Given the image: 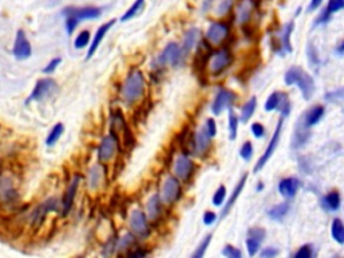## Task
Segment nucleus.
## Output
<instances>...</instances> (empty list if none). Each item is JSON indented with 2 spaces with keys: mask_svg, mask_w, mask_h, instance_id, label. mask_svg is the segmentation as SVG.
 Returning <instances> with one entry per match:
<instances>
[{
  "mask_svg": "<svg viewBox=\"0 0 344 258\" xmlns=\"http://www.w3.org/2000/svg\"><path fill=\"white\" fill-rule=\"evenodd\" d=\"M145 90V81L141 72H132L125 79V82L122 85V100L127 102L128 105L134 104L140 97L144 94Z\"/></svg>",
  "mask_w": 344,
  "mask_h": 258,
  "instance_id": "obj_1",
  "label": "nucleus"
},
{
  "mask_svg": "<svg viewBox=\"0 0 344 258\" xmlns=\"http://www.w3.org/2000/svg\"><path fill=\"white\" fill-rule=\"evenodd\" d=\"M285 84L287 85H299V89L304 95L306 100H309L315 92V82L308 73H306L301 68L293 66L285 73Z\"/></svg>",
  "mask_w": 344,
  "mask_h": 258,
  "instance_id": "obj_2",
  "label": "nucleus"
},
{
  "mask_svg": "<svg viewBox=\"0 0 344 258\" xmlns=\"http://www.w3.org/2000/svg\"><path fill=\"white\" fill-rule=\"evenodd\" d=\"M182 192V185L175 176H168L164 183L161 185L160 190V201L166 204H172L180 198Z\"/></svg>",
  "mask_w": 344,
  "mask_h": 258,
  "instance_id": "obj_3",
  "label": "nucleus"
},
{
  "mask_svg": "<svg viewBox=\"0 0 344 258\" xmlns=\"http://www.w3.org/2000/svg\"><path fill=\"white\" fill-rule=\"evenodd\" d=\"M182 50L179 47L178 43H168L166 46V49L161 51V54L155 61V66L161 68V66H166V65H171L175 66L178 65L180 59H182Z\"/></svg>",
  "mask_w": 344,
  "mask_h": 258,
  "instance_id": "obj_4",
  "label": "nucleus"
},
{
  "mask_svg": "<svg viewBox=\"0 0 344 258\" xmlns=\"http://www.w3.org/2000/svg\"><path fill=\"white\" fill-rule=\"evenodd\" d=\"M278 109L280 112L283 113V117H287L290 113V102L288 100V95L281 92H274L269 95V98L265 102V111L267 112H272Z\"/></svg>",
  "mask_w": 344,
  "mask_h": 258,
  "instance_id": "obj_5",
  "label": "nucleus"
},
{
  "mask_svg": "<svg viewBox=\"0 0 344 258\" xmlns=\"http://www.w3.org/2000/svg\"><path fill=\"white\" fill-rule=\"evenodd\" d=\"M57 90V82L53 78H42L35 84V88L28 97L27 102L42 101Z\"/></svg>",
  "mask_w": 344,
  "mask_h": 258,
  "instance_id": "obj_6",
  "label": "nucleus"
},
{
  "mask_svg": "<svg viewBox=\"0 0 344 258\" xmlns=\"http://www.w3.org/2000/svg\"><path fill=\"white\" fill-rule=\"evenodd\" d=\"M283 123H284V118H280V121L277 123V127H276V129H274V133H273L272 139L269 140V144H268L267 149H265L264 155L260 157V160H258L257 164H255L254 172H258L260 169L264 168V166L269 162V159L272 157V155L274 153V151H276L278 141H280V136H281V130H283Z\"/></svg>",
  "mask_w": 344,
  "mask_h": 258,
  "instance_id": "obj_7",
  "label": "nucleus"
},
{
  "mask_svg": "<svg viewBox=\"0 0 344 258\" xmlns=\"http://www.w3.org/2000/svg\"><path fill=\"white\" fill-rule=\"evenodd\" d=\"M231 62H233V56L230 54V51L223 49V50L215 53L214 55H211L210 62H209L210 72L214 75H217V74L222 73L225 69L229 68L231 65Z\"/></svg>",
  "mask_w": 344,
  "mask_h": 258,
  "instance_id": "obj_8",
  "label": "nucleus"
},
{
  "mask_svg": "<svg viewBox=\"0 0 344 258\" xmlns=\"http://www.w3.org/2000/svg\"><path fill=\"white\" fill-rule=\"evenodd\" d=\"M235 101V94H234L231 90L228 89H221L215 95V100L212 102V107H211V112L214 113L215 116L221 114V113L233 105V102Z\"/></svg>",
  "mask_w": 344,
  "mask_h": 258,
  "instance_id": "obj_9",
  "label": "nucleus"
},
{
  "mask_svg": "<svg viewBox=\"0 0 344 258\" xmlns=\"http://www.w3.org/2000/svg\"><path fill=\"white\" fill-rule=\"evenodd\" d=\"M195 166L192 163V160L190 159L187 155H180L176 157L175 160V166H173V172L178 176V179L187 182L191 178V175L194 174Z\"/></svg>",
  "mask_w": 344,
  "mask_h": 258,
  "instance_id": "obj_10",
  "label": "nucleus"
},
{
  "mask_svg": "<svg viewBox=\"0 0 344 258\" xmlns=\"http://www.w3.org/2000/svg\"><path fill=\"white\" fill-rule=\"evenodd\" d=\"M129 226L134 234L139 237H147L150 234V226L147 222V217L143 211L140 210H134L129 217Z\"/></svg>",
  "mask_w": 344,
  "mask_h": 258,
  "instance_id": "obj_11",
  "label": "nucleus"
},
{
  "mask_svg": "<svg viewBox=\"0 0 344 258\" xmlns=\"http://www.w3.org/2000/svg\"><path fill=\"white\" fill-rule=\"evenodd\" d=\"M63 15L66 17H73L79 20H86V19H96L101 15L100 8L96 7H82V8H74V7H67L63 10Z\"/></svg>",
  "mask_w": 344,
  "mask_h": 258,
  "instance_id": "obj_12",
  "label": "nucleus"
},
{
  "mask_svg": "<svg viewBox=\"0 0 344 258\" xmlns=\"http://www.w3.org/2000/svg\"><path fill=\"white\" fill-rule=\"evenodd\" d=\"M117 151V139L116 136L111 133L104 137V140L101 141V146L98 148V159L100 162H109L112 157L115 156Z\"/></svg>",
  "mask_w": 344,
  "mask_h": 258,
  "instance_id": "obj_13",
  "label": "nucleus"
},
{
  "mask_svg": "<svg viewBox=\"0 0 344 258\" xmlns=\"http://www.w3.org/2000/svg\"><path fill=\"white\" fill-rule=\"evenodd\" d=\"M229 35V27L226 24L219 22L211 23L210 27L207 28L206 33V38L210 40L211 43L214 45H219L221 42L226 39V37Z\"/></svg>",
  "mask_w": 344,
  "mask_h": 258,
  "instance_id": "obj_14",
  "label": "nucleus"
},
{
  "mask_svg": "<svg viewBox=\"0 0 344 258\" xmlns=\"http://www.w3.org/2000/svg\"><path fill=\"white\" fill-rule=\"evenodd\" d=\"M14 55L17 56L18 59H26L31 55V45L26 38L23 30H19L17 33V38L14 43Z\"/></svg>",
  "mask_w": 344,
  "mask_h": 258,
  "instance_id": "obj_15",
  "label": "nucleus"
},
{
  "mask_svg": "<svg viewBox=\"0 0 344 258\" xmlns=\"http://www.w3.org/2000/svg\"><path fill=\"white\" fill-rule=\"evenodd\" d=\"M18 192L12 184L11 179L1 178L0 179V203L3 204H11L17 201Z\"/></svg>",
  "mask_w": 344,
  "mask_h": 258,
  "instance_id": "obj_16",
  "label": "nucleus"
},
{
  "mask_svg": "<svg viewBox=\"0 0 344 258\" xmlns=\"http://www.w3.org/2000/svg\"><path fill=\"white\" fill-rule=\"evenodd\" d=\"M79 180H81V176H79V175H76V176L73 178L72 182H70V185H69V188H67L66 194H65V197H63V203H62V206H63L62 214H63V215H66V214L70 211V208H72L74 198H76V194H77L78 185H79Z\"/></svg>",
  "mask_w": 344,
  "mask_h": 258,
  "instance_id": "obj_17",
  "label": "nucleus"
},
{
  "mask_svg": "<svg viewBox=\"0 0 344 258\" xmlns=\"http://www.w3.org/2000/svg\"><path fill=\"white\" fill-rule=\"evenodd\" d=\"M300 185H301V183H300L299 179H296V178H287V179H283L278 183V191H280V194L284 198L290 199V198H294V195L297 194Z\"/></svg>",
  "mask_w": 344,
  "mask_h": 258,
  "instance_id": "obj_18",
  "label": "nucleus"
},
{
  "mask_svg": "<svg viewBox=\"0 0 344 258\" xmlns=\"http://www.w3.org/2000/svg\"><path fill=\"white\" fill-rule=\"evenodd\" d=\"M57 203H58L57 202V199L51 198V199H47L45 203L39 204L38 208H37L33 214V223L35 224V226H38V224L45 219L46 214L57 210V207H58V204H57Z\"/></svg>",
  "mask_w": 344,
  "mask_h": 258,
  "instance_id": "obj_19",
  "label": "nucleus"
},
{
  "mask_svg": "<svg viewBox=\"0 0 344 258\" xmlns=\"http://www.w3.org/2000/svg\"><path fill=\"white\" fill-rule=\"evenodd\" d=\"M115 23H116V19H112V20H109V22L105 23V24H102V26L97 30V33H96L95 35V39H93V42H92V45H90L89 47V51H88V56H86L88 59L93 56V54H95L96 50H97V47L100 46L101 40L104 39V37L106 35V33H108V31L115 26Z\"/></svg>",
  "mask_w": 344,
  "mask_h": 258,
  "instance_id": "obj_20",
  "label": "nucleus"
},
{
  "mask_svg": "<svg viewBox=\"0 0 344 258\" xmlns=\"http://www.w3.org/2000/svg\"><path fill=\"white\" fill-rule=\"evenodd\" d=\"M210 139L211 137L207 135L206 129H202L200 132L196 133V136H195L194 139V152L196 155L202 156V155H205L206 152L209 151V148H210L211 146Z\"/></svg>",
  "mask_w": 344,
  "mask_h": 258,
  "instance_id": "obj_21",
  "label": "nucleus"
},
{
  "mask_svg": "<svg viewBox=\"0 0 344 258\" xmlns=\"http://www.w3.org/2000/svg\"><path fill=\"white\" fill-rule=\"evenodd\" d=\"M251 11H253L251 0H241L238 3V6H237V11H235L238 23L245 24V23L249 22L250 17H251Z\"/></svg>",
  "mask_w": 344,
  "mask_h": 258,
  "instance_id": "obj_22",
  "label": "nucleus"
},
{
  "mask_svg": "<svg viewBox=\"0 0 344 258\" xmlns=\"http://www.w3.org/2000/svg\"><path fill=\"white\" fill-rule=\"evenodd\" d=\"M246 180H248V175L245 174L242 178H241V180L238 182V184L235 185V188H234V191H233V194H231V197L229 198V201H228V203H226V206L223 207V210H222V217L221 218H225L226 215L229 214V211L231 210V207L234 206V203H235V201L238 199V197H239V194L242 192V190H244V187H245V183H246Z\"/></svg>",
  "mask_w": 344,
  "mask_h": 258,
  "instance_id": "obj_23",
  "label": "nucleus"
},
{
  "mask_svg": "<svg viewBox=\"0 0 344 258\" xmlns=\"http://www.w3.org/2000/svg\"><path fill=\"white\" fill-rule=\"evenodd\" d=\"M198 39H199V30L198 28H191V30H189L186 33L183 39V47L180 49L182 50V56L187 55L190 51L194 49V46L196 45Z\"/></svg>",
  "mask_w": 344,
  "mask_h": 258,
  "instance_id": "obj_24",
  "label": "nucleus"
},
{
  "mask_svg": "<svg viewBox=\"0 0 344 258\" xmlns=\"http://www.w3.org/2000/svg\"><path fill=\"white\" fill-rule=\"evenodd\" d=\"M324 113H325L324 107H322V105H316V107L311 108V109L306 113V116H304V120H303V121H304V124H306V127L316 125V124L323 118Z\"/></svg>",
  "mask_w": 344,
  "mask_h": 258,
  "instance_id": "obj_25",
  "label": "nucleus"
},
{
  "mask_svg": "<svg viewBox=\"0 0 344 258\" xmlns=\"http://www.w3.org/2000/svg\"><path fill=\"white\" fill-rule=\"evenodd\" d=\"M322 203L323 206L327 208V210H329V211H338L339 208H340V203H342L339 192L332 191V192L327 194L325 197L323 198Z\"/></svg>",
  "mask_w": 344,
  "mask_h": 258,
  "instance_id": "obj_26",
  "label": "nucleus"
},
{
  "mask_svg": "<svg viewBox=\"0 0 344 258\" xmlns=\"http://www.w3.org/2000/svg\"><path fill=\"white\" fill-rule=\"evenodd\" d=\"M289 210H290V206H289V203L285 202L273 206V207L268 211V214H269V217L272 219H274V221H281V219H284L288 215Z\"/></svg>",
  "mask_w": 344,
  "mask_h": 258,
  "instance_id": "obj_27",
  "label": "nucleus"
},
{
  "mask_svg": "<svg viewBox=\"0 0 344 258\" xmlns=\"http://www.w3.org/2000/svg\"><path fill=\"white\" fill-rule=\"evenodd\" d=\"M147 211H148V218L150 219H156L161 213V201L159 195H153L148 201V204H147Z\"/></svg>",
  "mask_w": 344,
  "mask_h": 258,
  "instance_id": "obj_28",
  "label": "nucleus"
},
{
  "mask_svg": "<svg viewBox=\"0 0 344 258\" xmlns=\"http://www.w3.org/2000/svg\"><path fill=\"white\" fill-rule=\"evenodd\" d=\"M309 127H306L304 121L301 124V128H296V132H294V139H293V147L297 148V147H301L304 143H306L308 137H309V130H308Z\"/></svg>",
  "mask_w": 344,
  "mask_h": 258,
  "instance_id": "obj_29",
  "label": "nucleus"
},
{
  "mask_svg": "<svg viewBox=\"0 0 344 258\" xmlns=\"http://www.w3.org/2000/svg\"><path fill=\"white\" fill-rule=\"evenodd\" d=\"M331 234H332L333 240L343 245L344 243V226L343 222L340 219H333L332 224H331Z\"/></svg>",
  "mask_w": 344,
  "mask_h": 258,
  "instance_id": "obj_30",
  "label": "nucleus"
},
{
  "mask_svg": "<svg viewBox=\"0 0 344 258\" xmlns=\"http://www.w3.org/2000/svg\"><path fill=\"white\" fill-rule=\"evenodd\" d=\"M293 27H294L293 22L285 24V26H284L283 33H281V37H280V40L283 42L284 50L287 51V53H290V51H292V46H290V35H292Z\"/></svg>",
  "mask_w": 344,
  "mask_h": 258,
  "instance_id": "obj_31",
  "label": "nucleus"
},
{
  "mask_svg": "<svg viewBox=\"0 0 344 258\" xmlns=\"http://www.w3.org/2000/svg\"><path fill=\"white\" fill-rule=\"evenodd\" d=\"M255 108H257V98L255 97H251L249 101L246 102L242 108V112H241V120L246 123L254 113Z\"/></svg>",
  "mask_w": 344,
  "mask_h": 258,
  "instance_id": "obj_32",
  "label": "nucleus"
},
{
  "mask_svg": "<svg viewBox=\"0 0 344 258\" xmlns=\"http://www.w3.org/2000/svg\"><path fill=\"white\" fill-rule=\"evenodd\" d=\"M238 123L239 120L237 117V114L230 109L229 111V130H230V140H235L237 139V133H238Z\"/></svg>",
  "mask_w": 344,
  "mask_h": 258,
  "instance_id": "obj_33",
  "label": "nucleus"
},
{
  "mask_svg": "<svg viewBox=\"0 0 344 258\" xmlns=\"http://www.w3.org/2000/svg\"><path fill=\"white\" fill-rule=\"evenodd\" d=\"M62 133H63V125H62L61 123L57 124V125H54V128L51 129V132L49 133V136H47V140H46V144L49 147L54 146L57 141L59 140V137L62 136Z\"/></svg>",
  "mask_w": 344,
  "mask_h": 258,
  "instance_id": "obj_34",
  "label": "nucleus"
},
{
  "mask_svg": "<svg viewBox=\"0 0 344 258\" xmlns=\"http://www.w3.org/2000/svg\"><path fill=\"white\" fill-rule=\"evenodd\" d=\"M143 4H144V0H136L134 4H132V7H131V8L124 14V15H122L121 22H128L129 19H132L134 17H136V15L140 12V10L143 8Z\"/></svg>",
  "mask_w": 344,
  "mask_h": 258,
  "instance_id": "obj_35",
  "label": "nucleus"
},
{
  "mask_svg": "<svg viewBox=\"0 0 344 258\" xmlns=\"http://www.w3.org/2000/svg\"><path fill=\"white\" fill-rule=\"evenodd\" d=\"M89 40H90L89 31H82V33H79V34H78V37L76 38V40H74V47H76V49H83V47H86V45L89 43Z\"/></svg>",
  "mask_w": 344,
  "mask_h": 258,
  "instance_id": "obj_36",
  "label": "nucleus"
},
{
  "mask_svg": "<svg viewBox=\"0 0 344 258\" xmlns=\"http://www.w3.org/2000/svg\"><path fill=\"white\" fill-rule=\"evenodd\" d=\"M344 8V0H328V6H327V12L328 15L331 14H335V12L340 11Z\"/></svg>",
  "mask_w": 344,
  "mask_h": 258,
  "instance_id": "obj_37",
  "label": "nucleus"
},
{
  "mask_svg": "<svg viewBox=\"0 0 344 258\" xmlns=\"http://www.w3.org/2000/svg\"><path fill=\"white\" fill-rule=\"evenodd\" d=\"M225 198H226V187H225V185H221V187L215 191L214 197H212L214 206H222Z\"/></svg>",
  "mask_w": 344,
  "mask_h": 258,
  "instance_id": "obj_38",
  "label": "nucleus"
},
{
  "mask_svg": "<svg viewBox=\"0 0 344 258\" xmlns=\"http://www.w3.org/2000/svg\"><path fill=\"white\" fill-rule=\"evenodd\" d=\"M210 242H211V236H207L205 240H203V241L200 242V245L198 246V249L195 250V253L192 254V257L194 258L203 257V256H205L206 250H207V247H209V245H210Z\"/></svg>",
  "mask_w": 344,
  "mask_h": 258,
  "instance_id": "obj_39",
  "label": "nucleus"
},
{
  "mask_svg": "<svg viewBox=\"0 0 344 258\" xmlns=\"http://www.w3.org/2000/svg\"><path fill=\"white\" fill-rule=\"evenodd\" d=\"M260 245H261V242L257 241L255 238H251V237H248V240H246V247H248V252H249V256H255V253L258 252V249H260Z\"/></svg>",
  "mask_w": 344,
  "mask_h": 258,
  "instance_id": "obj_40",
  "label": "nucleus"
},
{
  "mask_svg": "<svg viewBox=\"0 0 344 258\" xmlns=\"http://www.w3.org/2000/svg\"><path fill=\"white\" fill-rule=\"evenodd\" d=\"M239 155H241V157H242L244 160H246V162L251 159V156H253V146H251L250 141L244 143V146H242L241 151H239Z\"/></svg>",
  "mask_w": 344,
  "mask_h": 258,
  "instance_id": "obj_41",
  "label": "nucleus"
},
{
  "mask_svg": "<svg viewBox=\"0 0 344 258\" xmlns=\"http://www.w3.org/2000/svg\"><path fill=\"white\" fill-rule=\"evenodd\" d=\"M248 234H249V237H251V238H255L257 241L262 242L265 240V237H267V231L264 230L262 227H251V229L248 231Z\"/></svg>",
  "mask_w": 344,
  "mask_h": 258,
  "instance_id": "obj_42",
  "label": "nucleus"
},
{
  "mask_svg": "<svg viewBox=\"0 0 344 258\" xmlns=\"http://www.w3.org/2000/svg\"><path fill=\"white\" fill-rule=\"evenodd\" d=\"M101 175H102V172H101V168L98 167V166H95L93 168L90 169V185L92 187H96V185H98V182H100L101 179Z\"/></svg>",
  "mask_w": 344,
  "mask_h": 258,
  "instance_id": "obj_43",
  "label": "nucleus"
},
{
  "mask_svg": "<svg viewBox=\"0 0 344 258\" xmlns=\"http://www.w3.org/2000/svg\"><path fill=\"white\" fill-rule=\"evenodd\" d=\"M222 254L229 258H241L242 257V253L239 252L237 247L231 246V245H226V246L223 247Z\"/></svg>",
  "mask_w": 344,
  "mask_h": 258,
  "instance_id": "obj_44",
  "label": "nucleus"
},
{
  "mask_svg": "<svg viewBox=\"0 0 344 258\" xmlns=\"http://www.w3.org/2000/svg\"><path fill=\"white\" fill-rule=\"evenodd\" d=\"M312 254H313V250H312L311 245H304L296 252L294 258H311Z\"/></svg>",
  "mask_w": 344,
  "mask_h": 258,
  "instance_id": "obj_45",
  "label": "nucleus"
},
{
  "mask_svg": "<svg viewBox=\"0 0 344 258\" xmlns=\"http://www.w3.org/2000/svg\"><path fill=\"white\" fill-rule=\"evenodd\" d=\"M206 132H207V135L210 136V137H214V136L217 135V123H215V120L214 118H209L207 121H206Z\"/></svg>",
  "mask_w": 344,
  "mask_h": 258,
  "instance_id": "obj_46",
  "label": "nucleus"
},
{
  "mask_svg": "<svg viewBox=\"0 0 344 258\" xmlns=\"http://www.w3.org/2000/svg\"><path fill=\"white\" fill-rule=\"evenodd\" d=\"M251 132H253V135H254V137H257V139H261V137L265 136V128H264V125L260 123H254L251 125Z\"/></svg>",
  "mask_w": 344,
  "mask_h": 258,
  "instance_id": "obj_47",
  "label": "nucleus"
},
{
  "mask_svg": "<svg viewBox=\"0 0 344 258\" xmlns=\"http://www.w3.org/2000/svg\"><path fill=\"white\" fill-rule=\"evenodd\" d=\"M231 4H233V0H222V3L218 7V15L228 14L229 10L231 8Z\"/></svg>",
  "mask_w": 344,
  "mask_h": 258,
  "instance_id": "obj_48",
  "label": "nucleus"
},
{
  "mask_svg": "<svg viewBox=\"0 0 344 258\" xmlns=\"http://www.w3.org/2000/svg\"><path fill=\"white\" fill-rule=\"evenodd\" d=\"M61 62H62L61 58H54V59H53V61H50V63H49V65H47L45 69H43V73L51 74L57 68H58V65H59Z\"/></svg>",
  "mask_w": 344,
  "mask_h": 258,
  "instance_id": "obj_49",
  "label": "nucleus"
},
{
  "mask_svg": "<svg viewBox=\"0 0 344 258\" xmlns=\"http://www.w3.org/2000/svg\"><path fill=\"white\" fill-rule=\"evenodd\" d=\"M78 26V20L76 18L73 17H66V30L67 34H72L73 31L76 30V27Z\"/></svg>",
  "mask_w": 344,
  "mask_h": 258,
  "instance_id": "obj_50",
  "label": "nucleus"
},
{
  "mask_svg": "<svg viewBox=\"0 0 344 258\" xmlns=\"http://www.w3.org/2000/svg\"><path fill=\"white\" fill-rule=\"evenodd\" d=\"M134 242V236H131V234H127L125 237H122L121 241L118 242V247H121V249H125V247L131 246V245H132Z\"/></svg>",
  "mask_w": 344,
  "mask_h": 258,
  "instance_id": "obj_51",
  "label": "nucleus"
},
{
  "mask_svg": "<svg viewBox=\"0 0 344 258\" xmlns=\"http://www.w3.org/2000/svg\"><path fill=\"white\" fill-rule=\"evenodd\" d=\"M215 221H217V214L212 213V211H206L205 215H203V222H205V224L210 226V224L214 223Z\"/></svg>",
  "mask_w": 344,
  "mask_h": 258,
  "instance_id": "obj_52",
  "label": "nucleus"
},
{
  "mask_svg": "<svg viewBox=\"0 0 344 258\" xmlns=\"http://www.w3.org/2000/svg\"><path fill=\"white\" fill-rule=\"evenodd\" d=\"M278 254V250L277 249H274V247H267L264 252L261 253V257L262 258H273L276 257Z\"/></svg>",
  "mask_w": 344,
  "mask_h": 258,
  "instance_id": "obj_53",
  "label": "nucleus"
},
{
  "mask_svg": "<svg viewBox=\"0 0 344 258\" xmlns=\"http://www.w3.org/2000/svg\"><path fill=\"white\" fill-rule=\"evenodd\" d=\"M323 3V0H311V4L308 7V11H315L316 8L320 7V4Z\"/></svg>",
  "mask_w": 344,
  "mask_h": 258,
  "instance_id": "obj_54",
  "label": "nucleus"
},
{
  "mask_svg": "<svg viewBox=\"0 0 344 258\" xmlns=\"http://www.w3.org/2000/svg\"><path fill=\"white\" fill-rule=\"evenodd\" d=\"M343 47H344V43L342 42V43H340V45H339V47H338V54L340 56L343 55Z\"/></svg>",
  "mask_w": 344,
  "mask_h": 258,
  "instance_id": "obj_55",
  "label": "nucleus"
},
{
  "mask_svg": "<svg viewBox=\"0 0 344 258\" xmlns=\"http://www.w3.org/2000/svg\"><path fill=\"white\" fill-rule=\"evenodd\" d=\"M1 169H3V166H1V162H0V175H1Z\"/></svg>",
  "mask_w": 344,
  "mask_h": 258,
  "instance_id": "obj_56",
  "label": "nucleus"
}]
</instances>
